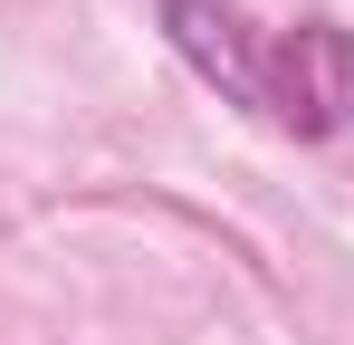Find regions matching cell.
Returning a JSON list of instances; mask_svg holds the SVG:
<instances>
[{
    "label": "cell",
    "instance_id": "obj_1",
    "mask_svg": "<svg viewBox=\"0 0 354 345\" xmlns=\"http://www.w3.org/2000/svg\"><path fill=\"white\" fill-rule=\"evenodd\" d=\"M268 125L297 144H326L354 125V29L335 19H297L268 48Z\"/></svg>",
    "mask_w": 354,
    "mask_h": 345
},
{
    "label": "cell",
    "instance_id": "obj_2",
    "mask_svg": "<svg viewBox=\"0 0 354 345\" xmlns=\"http://www.w3.org/2000/svg\"><path fill=\"white\" fill-rule=\"evenodd\" d=\"M163 39L182 48V67L201 87H221L230 106L268 115V48H259V29L239 19L230 0H163Z\"/></svg>",
    "mask_w": 354,
    "mask_h": 345
}]
</instances>
